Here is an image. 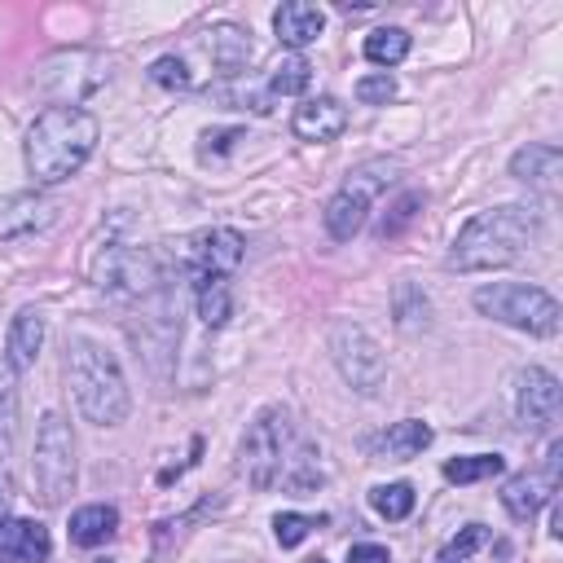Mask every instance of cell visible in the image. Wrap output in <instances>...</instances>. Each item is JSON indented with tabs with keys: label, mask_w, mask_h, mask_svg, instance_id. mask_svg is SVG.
Instances as JSON below:
<instances>
[{
	"label": "cell",
	"mask_w": 563,
	"mask_h": 563,
	"mask_svg": "<svg viewBox=\"0 0 563 563\" xmlns=\"http://www.w3.org/2000/svg\"><path fill=\"white\" fill-rule=\"evenodd\" d=\"M541 229V216L524 203H507V207H489L471 216L449 252V269L458 273H489V269H507L515 265Z\"/></svg>",
	"instance_id": "obj_1"
},
{
	"label": "cell",
	"mask_w": 563,
	"mask_h": 563,
	"mask_svg": "<svg viewBox=\"0 0 563 563\" xmlns=\"http://www.w3.org/2000/svg\"><path fill=\"white\" fill-rule=\"evenodd\" d=\"M102 124L79 106H49L27 132V172L40 190L71 181L98 150Z\"/></svg>",
	"instance_id": "obj_2"
},
{
	"label": "cell",
	"mask_w": 563,
	"mask_h": 563,
	"mask_svg": "<svg viewBox=\"0 0 563 563\" xmlns=\"http://www.w3.org/2000/svg\"><path fill=\"white\" fill-rule=\"evenodd\" d=\"M66 387L75 396L79 414L98 427H119L132 410V392L119 370V357L89 335L66 340Z\"/></svg>",
	"instance_id": "obj_3"
},
{
	"label": "cell",
	"mask_w": 563,
	"mask_h": 563,
	"mask_svg": "<svg viewBox=\"0 0 563 563\" xmlns=\"http://www.w3.org/2000/svg\"><path fill=\"white\" fill-rule=\"evenodd\" d=\"M475 308L502 321L511 331H524V335H537V340H550L559 335V299L541 286H528V282H489L479 286L475 295Z\"/></svg>",
	"instance_id": "obj_4"
},
{
	"label": "cell",
	"mask_w": 563,
	"mask_h": 563,
	"mask_svg": "<svg viewBox=\"0 0 563 563\" xmlns=\"http://www.w3.org/2000/svg\"><path fill=\"white\" fill-rule=\"evenodd\" d=\"M291 436H295L291 410H282V406H265L252 419L243 445H238V471L247 475L252 489H273L282 479L286 458H291Z\"/></svg>",
	"instance_id": "obj_5"
},
{
	"label": "cell",
	"mask_w": 563,
	"mask_h": 563,
	"mask_svg": "<svg viewBox=\"0 0 563 563\" xmlns=\"http://www.w3.org/2000/svg\"><path fill=\"white\" fill-rule=\"evenodd\" d=\"M31 479L44 507H62L75 494V436L62 414H44L31 449Z\"/></svg>",
	"instance_id": "obj_6"
},
{
	"label": "cell",
	"mask_w": 563,
	"mask_h": 563,
	"mask_svg": "<svg viewBox=\"0 0 563 563\" xmlns=\"http://www.w3.org/2000/svg\"><path fill=\"white\" fill-rule=\"evenodd\" d=\"M396 164H366L357 172H348V181L340 185V194L327 203V212H321V220H327V233L335 238V243H353V238L361 233L366 216H370V203L387 190Z\"/></svg>",
	"instance_id": "obj_7"
},
{
	"label": "cell",
	"mask_w": 563,
	"mask_h": 563,
	"mask_svg": "<svg viewBox=\"0 0 563 563\" xmlns=\"http://www.w3.org/2000/svg\"><path fill=\"white\" fill-rule=\"evenodd\" d=\"M331 357H335V370L344 374V383L361 396H374L387 379V361L379 353V344L353 327V321H335L331 327Z\"/></svg>",
	"instance_id": "obj_8"
},
{
	"label": "cell",
	"mask_w": 563,
	"mask_h": 563,
	"mask_svg": "<svg viewBox=\"0 0 563 563\" xmlns=\"http://www.w3.org/2000/svg\"><path fill=\"white\" fill-rule=\"evenodd\" d=\"M93 282H98V291H106V295L141 299V295H150V291L158 286V265H154V256H150L145 247H124V243H115V247H102V252L93 256Z\"/></svg>",
	"instance_id": "obj_9"
},
{
	"label": "cell",
	"mask_w": 563,
	"mask_h": 563,
	"mask_svg": "<svg viewBox=\"0 0 563 563\" xmlns=\"http://www.w3.org/2000/svg\"><path fill=\"white\" fill-rule=\"evenodd\" d=\"M559 406H563V392H559V379L541 366H528L515 374V419L520 427L528 432H550L554 419H559Z\"/></svg>",
	"instance_id": "obj_10"
},
{
	"label": "cell",
	"mask_w": 563,
	"mask_h": 563,
	"mask_svg": "<svg viewBox=\"0 0 563 563\" xmlns=\"http://www.w3.org/2000/svg\"><path fill=\"white\" fill-rule=\"evenodd\" d=\"M559 462H563V445L554 440L550 453H546V466H541V471H524V475L507 479L502 507H507L511 520L524 524V520H533V515L554 498V489H559Z\"/></svg>",
	"instance_id": "obj_11"
},
{
	"label": "cell",
	"mask_w": 563,
	"mask_h": 563,
	"mask_svg": "<svg viewBox=\"0 0 563 563\" xmlns=\"http://www.w3.org/2000/svg\"><path fill=\"white\" fill-rule=\"evenodd\" d=\"M247 256V238L238 233V229H203L190 238V247H185V260L194 269V278H229L238 265H243Z\"/></svg>",
	"instance_id": "obj_12"
},
{
	"label": "cell",
	"mask_w": 563,
	"mask_h": 563,
	"mask_svg": "<svg viewBox=\"0 0 563 563\" xmlns=\"http://www.w3.org/2000/svg\"><path fill=\"white\" fill-rule=\"evenodd\" d=\"M199 49L207 53V62L216 66L212 75H238L247 62H252V31L243 27H233V23H216L203 31Z\"/></svg>",
	"instance_id": "obj_13"
},
{
	"label": "cell",
	"mask_w": 563,
	"mask_h": 563,
	"mask_svg": "<svg viewBox=\"0 0 563 563\" xmlns=\"http://www.w3.org/2000/svg\"><path fill=\"white\" fill-rule=\"evenodd\" d=\"M273 31L291 53H299V49L321 40V31H327V10L308 5V0H286V5L273 14Z\"/></svg>",
	"instance_id": "obj_14"
},
{
	"label": "cell",
	"mask_w": 563,
	"mask_h": 563,
	"mask_svg": "<svg viewBox=\"0 0 563 563\" xmlns=\"http://www.w3.org/2000/svg\"><path fill=\"white\" fill-rule=\"evenodd\" d=\"M53 550L49 528L36 520H5L0 524V563H44Z\"/></svg>",
	"instance_id": "obj_15"
},
{
	"label": "cell",
	"mask_w": 563,
	"mask_h": 563,
	"mask_svg": "<svg viewBox=\"0 0 563 563\" xmlns=\"http://www.w3.org/2000/svg\"><path fill=\"white\" fill-rule=\"evenodd\" d=\"M291 128L299 141H335L348 128V111L335 98H308L304 106H295Z\"/></svg>",
	"instance_id": "obj_16"
},
{
	"label": "cell",
	"mask_w": 563,
	"mask_h": 563,
	"mask_svg": "<svg viewBox=\"0 0 563 563\" xmlns=\"http://www.w3.org/2000/svg\"><path fill=\"white\" fill-rule=\"evenodd\" d=\"M559 172H563V154L559 145H546V141H528L524 150L511 154V177L533 185V190H554L559 185Z\"/></svg>",
	"instance_id": "obj_17"
},
{
	"label": "cell",
	"mask_w": 563,
	"mask_h": 563,
	"mask_svg": "<svg viewBox=\"0 0 563 563\" xmlns=\"http://www.w3.org/2000/svg\"><path fill=\"white\" fill-rule=\"evenodd\" d=\"M427 445H432V427H427V423H419V419L392 423L387 432H379V436H370V440H366L370 458H387V462H410V458H419Z\"/></svg>",
	"instance_id": "obj_18"
},
{
	"label": "cell",
	"mask_w": 563,
	"mask_h": 563,
	"mask_svg": "<svg viewBox=\"0 0 563 563\" xmlns=\"http://www.w3.org/2000/svg\"><path fill=\"white\" fill-rule=\"evenodd\" d=\"M53 203L44 194H14L0 203V238H23V233H36L44 225H53Z\"/></svg>",
	"instance_id": "obj_19"
},
{
	"label": "cell",
	"mask_w": 563,
	"mask_h": 563,
	"mask_svg": "<svg viewBox=\"0 0 563 563\" xmlns=\"http://www.w3.org/2000/svg\"><path fill=\"white\" fill-rule=\"evenodd\" d=\"M40 348H44V312H40V308H23V312L10 321L5 361H10V366L23 374V370H31V366H36Z\"/></svg>",
	"instance_id": "obj_20"
},
{
	"label": "cell",
	"mask_w": 563,
	"mask_h": 563,
	"mask_svg": "<svg viewBox=\"0 0 563 563\" xmlns=\"http://www.w3.org/2000/svg\"><path fill=\"white\" fill-rule=\"evenodd\" d=\"M115 528H119V511L115 507H79L75 515H71V546H85V550H93V546H106L111 537H115Z\"/></svg>",
	"instance_id": "obj_21"
},
{
	"label": "cell",
	"mask_w": 563,
	"mask_h": 563,
	"mask_svg": "<svg viewBox=\"0 0 563 563\" xmlns=\"http://www.w3.org/2000/svg\"><path fill=\"white\" fill-rule=\"evenodd\" d=\"M14 436H18V370L0 357V466L14 453Z\"/></svg>",
	"instance_id": "obj_22"
},
{
	"label": "cell",
	"mask_w": 563,
	"mask_h": 563,
	"mask_svg": "<svg viewBox=\"0 0 563 563\" xmlns=\"http://www.w3.org/2000/svg\"><path fill=\"white\" fill-rule=\"evenodd\" d=\"M194 299H199V317L203 327H225L229 312H233V291L229 278H194Z\"/></svg>",
	"instance_id": "obj_23"
},
{
	"label": "cell",
	"mask_w": 563,
	"mask_h": 563,
	"mask_svg": "<svg viewBox=\"0 0 563 563\" xmlns=\"http://www.w3.org/2000/svg\"><path fill=\"white\" fill-rule=\"evenodd\" d=\"M507 471L502 453H466V458H449L445 462V479L449 485H479V479H494Z\"/></svg>",
	"instance_id": "obj_24"
},
{
	"label": "cell",
	"mask_w": 563,
	"mask_h": 563,
	"mask_svg": "<svg viewBox=\"0 0 563 563\" xmlns=\"http://www.w3.org/2000/svg\"><path fill=\"white\" fill-rule=\"evenodd\" d=\"M410 53V31L406 27H379L366 36V57L374 66H396V62H406Z\"/></svg>",
	"instance_id": "obj_25"
},
{
	"label": "cell",
	"mask_w": 563,
	"mask_h": 563,
	"mask_svg": "<svg viewBox=\"0 0 563 563\" xmlns=\"http://www.w3.org/2000/svg\"><path fill=\"white\" fill-rule=\"evenodd\" d=\"M308 79H312L308 57H304V53H286V57L273 66V75H269V93H278V98H299V93L308 89Z\"/></svg>",
	"instance_id": "obj_26"
},
{
	"label": "cell",
	"mask_w": 563,
	"mask_h": 563,
	"mask_svg": "<svg viewBox=\"0 0 563 563\" xmlns=\"http://www.w3.org/2000/svg\"><path fill=\"white\" fill-rule=\"evenodd\" d=\"M392 308H396V327H400V331L427 327V312H432L427 295H423L419 286H410V282H400V286H396V295H392Z\"/></svg>",
	"instance_id": "obj_27"
},
{
	"label": "cell",
	"mask_w": 563,
	"mask_h": 563,
	"mask_svg": "<svg viewBox=\"0 0 563 563\" xmlns=\"http://www.w3.org/2000/svg\"><path fill=\"white\" fill-rule=\"evenodd\" d=\"M370 507L383 520H406L414 511V485H406V479H396V485H379V489H370Z\"/></svg>",
	"instance_id": "obj_28"
},
{
	"label": "cell",
	"mask_w": 563,
	"mask_h": 563,
	"mask_svg": "<svg viewBox=\"0 0 563 563\" xmlns=\"http://www.w3.org/2000/svg\"><path fill=\"white\" fill-rule=\"evenodd\" d=\"M489 541V533H485V524H466L458 537H449L445 546H440V554H436V563H466L479 546Z\"/></svg>",
	"instance_id": "obj_29"
},
{
	"label": "cell",
	"mask_w": 563,
	"mask_h": 563,
	"mask_svg": "<svg viewBox=\"0 0 563 563\" xmlns=\"http://www.w3.org/2000/svg\"><path fill=\"white\" fill-rule=\"evenodd\" d=\"M150 79L158 89H194V75H190V62L181 53H164L154 66H150Z\"/></svg>",
	"instance_id": "obj_30"
},
{
	"label": "cell",
	"mask_w": 563,
	"mask_h": 563,
	"mask_svg": "<svg viewBox=\"0 0 563 563\" xmlns=\"http://www.w3.org/2000/svg\"><path fill=\"white\" fill-rule=\"evenodd\" d=\"M312 528H317V520H312V515H295V511H282V515L273 520V537H278L282 550H295Z\"/></svg>",
	"instance_id": "obj_31"
},
{
	"label": "cell",
	"mask_w": 563,
	"mask_h": 563,
	"mask_svg": "<svg viewBox=\"0 0 563 563\" xmlns=\"http://www.w3.org/2000/svg\"><path fill=\"white\" fill-rule=\"evenodd\" d=\"M392 98H396V79H392L387 71L357 79V102H361V106H387Z\"/></svg>",
	"instance_id": "obj_32"
},
{
	"label": "cell",
	"mask_w": 563,
	"mask_h": 563,
	"mask_svg": "<svg viewBox=\"0 0 563 563\" xmlns=\"http://www.w3.org/2000/svg\"><path fill=\"white\" fill-rule=\"evenodd\" d=\"M414 207H423V194H406V199H400V203L392 207V216L383 220V229H379V238H396L400 229H406V225H410V220L419 216Z\"/></svg>",
	"instance_id": "obj_33"
},
{
	"label": "cell",
	"mask_w": 563,
	"mask_h": 563,
	"mask_svg": "<svg viewBox=\"0 0 563 563\" xmlns=\"http://www.w3.org/2000/svg\"><path fill=\"white\" fill-rule=\"evenodd\" d=\"M348 563H392V554H387V546L361 541V546H353V550H348Z\"/></svg>",
	"instance_id": "obj_34"
},
{
	"label": "cell",
	"mask_w": 563,
	"mask_h": 563,
	"mask_svg": "<svg viewBox=\"0 0 563 563\" xmlns=\"http://www.w3.org/2000/svg\"><path fill=\"white\" fill-rule=\"evenodd\" d=\"M5 520H10V479L0 475V524H5Z\"/></svg>",
	"instance_id": "obj_35"
},
{
	"label": "cell",
	"mask_w": 563,
	"mask_h": 563,
	"mask_svg": "<svg viewBox=\"0 0 563 563\" xmlns=\"http://www.w3.org/2000/svg\"><path fill=\"white\" fill-rule=\"evenodd\" d=\"M98 563H115V559H98Z\"/></svg>",
	"instance_id": "obj_36"
}]
</instances>
